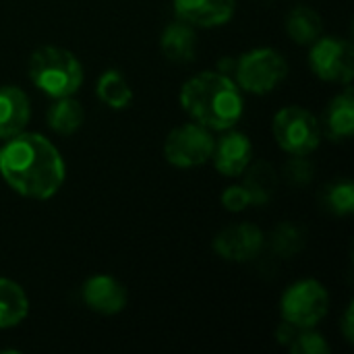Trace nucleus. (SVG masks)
Returning a JSON list of instances; mask_svg holds the SVG:
<instances>
[{
    "label": "nucleus",
    "mask_w": 354,
    "mask_h": 354,
    "mask_svg": "<svg viewBox=\"0 0 354 354\" xmlns=\"http://www.w3.org/2000/svg\"><path fill=\"white\" fill-rule=\"evenodd\" d=\"M29 313V299L25 290L6 278H0V330L19 326Z\"/></svg>",
    "instance_id": "obj_15"
},
{
    "label": "nucleus",
    "mask_w": 354,
    "mask_h": 354,
    "mask_svg": "<svg viewBox=\"0 0 354 354\" xmlns=\"http://www.w3.org/2000/svg\"><path fill=\"white\" fill-rule=\"evenodd\" d=\"M290 351L295 354H328L330 346L322 334L311 330H299V334L290 342Z\"/></svg>",
    "instance_id": "obj_21"
},
{
    "label": "nucleus",
    "mask_w": 354,
    "mask_h": 354,
    "mask_svg": "<svg viewBox=\"0 0 354 354\" xmlns=\"http://www.w3.org/2000/svg\"><path fill=\"white\" fill-rule=\"evenodd\" d=\"M286 75L288 64L284 56L272 48L249 50L236 62L239 87L255 95H266L274 91L286 79Z\"/></svg>",
    "instance_id": "obj_5"
},
{
    "label": "nucleus",
    "mask_w": 354,
    "mask_h": 354,
    "mask_svg": "<svg viewBox=\"0 0 354 354\" xmlns=\"http://www.w3.org/2000/svg\"><path fill=\"white\" fill-rule=\"evenodd\" d=\"M236 0H174V12L191 27H220L232 19Z\"/></svg>",
    "instance_id": "obj_10"
},
{
    "label": "nucleus",
    "mask_w": 354,
    "mask_h": 354,
    "mask_svg": "<svg viewBox=\"0 0 354 354\" xmlns=\"http://www.w3.org/2000/svg\"><path fill=\"white\" fill-rule=\"evenodd\" d=\"M222 205L228 212H243L247 205H251V195L247 191V187H228L222 193Z\"/></svg>",
    "instance_id": "obj_22"
},
{
    "label": "nucleus",
    "mask_w": 354,
    "mask_h": 354,
    "mask_svg": "<svg viewBox=\"0 0 354 354\" xmlns=\"http://www.w3.org/2000/svg\"><path fill=\"white\" fill-rule=\"evenodd\" d=\"M311 71L330 83H348L354 75L353 44L340 37H317L309 52Z\"/></svg>",
    "instance_id": "obj_8"
},
{
    "label": "nucleus",
    "mask_w": 354,
    "mask_h": 354,
    "mask_svg": "<svg viewBox=\"0 0 354 354\" xmlns=\"http://www.w3.org/2000/svg\"><path fill=\"white\" fill-rule=\"evenodd\" d=\"M276 143L290 156H309L322 141L319 120L301 106L282 108L272 122Z\"/></svg>",
    "instance_id": "obj_4"
},
{
    "label": "nucleus",
    "mask_w": 354,
    "mask_h": 354,
    "mask_svg": "<svg viewBox=\"0 0 354 354\" xmlns=\"http://www.w3.org/2000/svg\"><path fill=\"white\" fill-rule=\"evenodd\" d=\"M286 31L301 46L313 44L317 37H322L324 21H322V17L313 8H309V6H295L288 12V17H286Z\"/></svg>",
    "instance_id": "obj_17"
},
{
    "label": "nucleus",
    "mask_w": 354,
    "mask_h": 354,
    "mask_svg": "<svg viewBox=\"0 0 354 354\" xmlns=\"http://www.w3.org/2000/svg\"><path fill=\"white\" fill-rule=\"evenodd\" d=\"M326 203L338 216L351 214L354 209V187L351 183H336L326 193Z\"/></svg>",
    "instance_id": "obj_20"
},
{
    "label": "nucleus",
    "mask_w": 354,
    "mask_h": 354,
    "mask_svg": "<svg viewBox=\"0 0 354 354\" xmlns=\"http://www.w3.org/2000/svg\"><path fill=\"white\" fill-rule=\"evenodd\" d=\"M297 334H299V328H295L292 324H288V322H284V319H282V324H280V328H278V332H276L278 342H280V344H286V346H290V342L295 340Z\"/></svg>",
    "instance_id": "obj_23"
},
{
    "label": "nucleus",
    "mask_w": 354,
    "mask_h": 354,
    "mask_svg": "<svg viewBox=\"0 0 354 354\" xmlns=\"http://www.w3.org/2000/svg\"><path fill=\"white\" fill-rule=\"evenodd\" d=\"M95 91H97V97L112 110H124L133 102V89L122 77V73L116 68L106 71L97 79Z\"/></svg>",
    "instance_id": "obj_18"
},
{
    "label": "nucleus",
    "mask_w": 354,
    "mask_h": 354,
    "mask_svg": "<svg viewBox=\"0 0 354 354\" xmlns=\"http://www.w3.org/2000/svg\"><path fill=\"white\" fill-rule=\"evenodd\" d=\"M342 332H344V338L348 340V342H353V305L346 309V313H344V322H342Z\"/></svg>",
    "instance_id": "obj_24"
},
{
    "label": "nucleus",
    "mask_w": 354,
    "mask_h": 354,
    "mask_svg": "<svg viewBox=\"0 0 354 354\" xmlns=\"http://www.w3.org/2000/svg\"><path fill=\"white\" fill-rule=\"evenodd\" d=\"M214 137L199 122H187L172 129L164 143L166 160L176 168H195L205 164L214 153Z\"/></svg>",
    "instance_id": "obj_7"
},
{
    "label": "nucleus",
    "mask_w": 354,
    "mask_h": 354,
    "mask_svg": "<svg viewBox=\"0 0 354 354\" xmlns=\"http://www.w3.org/2000/svg\"><path fill=\"white\" fill-rule=\"evenodd\" d=\"M180 106L195 118V122L214 131H228L243 116V95L239 85L216 71L191 77L180 89Z\"/></svg>",
    "instance_id": "obj_2"
},
{
    "label": "nucleus",
    "mask_w": 354,
    "mask_h": 354,
    "mask_svg": "<svg viewBox=\"0 0 354 354\" xmlns=\"http://www.w3.org/2000/svg\"><path fill=\"white\" fill-rule=\"evenodd\" d=\"M31 116L29 97L17 85L0 87V139H10L25 131Z\"/></svg>",
    "instance_id": "obj_13"
},
{
    "label": "nucleus",
    "mask_w": 354,
    "mask_h": 354,
    "mask_svg": "<svg viewBox=\"0 0 354 354\" xmlns=\"http://www.w3.org/2000/svg\"><path fill=\"white\" fill-rule=\"evenodd\" d=\"M83 301L100 315H116L127 307V290L112 276H93L83 284Z\"/></svg>",
    "instance_id": "obj_12"
},
{
    "label": "nucleus",
    "mask_w": 354,
    "mask_h": 354,
    "mask_svg": "<svg viewBox=\"0 0 354 354\" xmlns=\"http://www.w3.org/2000/svg\"><path fill=\"white\" fill-rule=\"evenodd\" d=\"M160 46H162V54L168 60H172V62H189V60H193L195 50H197L195 29L185 21L170 23L162 33Z\"/></svg>",
    "instance_id": "obj_14"
},
{
    "label": "nucleus",
    "mask_w": 354,
    "mask_h": 354,
    "mask_svg": "<svg viewBox=\"0 0 354 354\" xmlns=\"http://www.w3.org/2000/svg\"><path fill=\"white\" fill-rule=\"evenodd\" d=\"M330 309V295L317 280H301L292 284L280 303L282 319L299 330H313Z\"/></svg>",
    "instance_id": "obj_6"
},
{
    "label": "nucleus",
    "mask_w": 354,
    "mask_h": 354,
    "mask_svg": "<svg viewBox=\"0 0 354 354\" xmlns=\"http://www.w3.org/2000/svg\"><path fill=\"white\" fill-rule=\"evenodd\" d=\"M214 249L228 261H251L263 249V232L253 224H236L214 239Z\"/></svg>",
    "instance_id": "obj_9"
},
{
    "label": "nucleus",
    "mask_w": 354,
    "mask_h": 354,
    "mask_svg": "<svg viewBox=\"0 0 354 354\" xmlns=\"http://www.w3.org/2000/svg\"><path fill=\"white\" fill-rule=\"evenodd\" d=\"M64 160L56 145L37 133L6 139L0 149V176L6 185L27 199H50L64 183Z\"/></svg>",
    "instance_id": "obj_1"
},
{
    "label": "nucleus",
    "mask_w": 354,
    "mask_h": 354,
    "mask_svg": "<svg viewBox=\"0 0 354 354\" xmlns=\"http://www.w3.org/2000/svg\"><path fill=\"white\" fill-rule=\"evenodd\" d=\"M85 118L83 106L73 100V95L58 97L56 104L48 110V124L58 135H73Z\"/></svg>",
    "instance_id": "obj_19"
},
{
    "label": "nucleus",
    "mask_w": 354,
    "mask_h": 354,
    "mask_svg": "<svg viewBox=\"0 0 354 354\" xmlns=\"http://www.w3.org/2000/svg\"><path fill=\"white\" fill-rule=\"evenodd\" d=\"M324 127L332 139H348L354 133V97L353 91L336 95L328 106Z\"/></svg>",
    "instance_id": "obj_16"
},
{
    "label": "nucleus",
    "mask_w": 354,
    "mask_h": 354,
    "mask_svg": "<svg viewBox=\"0 0 354 354\" xmlns=\"http://www.w3.org/2000/svg\"><path fill=\"white\" fill-rule=\"evenodd\" d=\"M214 164L224 176H239L247 170L253 158L251 139L245 133H228L218 143H214Z\"/></svg>",
    "instance_id": "obj_11"
},
{
    "label": "nucleus",
    "mask_w": 354,
    "mask_h": 354,
    "mask_svg": "<svg viewBox=\"0 0 354 354\" xmlns=\"http://www.w3.org/2000/svg\"><path fill=\"white\" fill-rule=\"evenodd\" d=\"M27 71L33 85L54 100L75 95L83 83V68L77 56L56 46L37 48L29 58Z\"/></svg>",
    "instance_id": "obj_3"
}]
</instances>
